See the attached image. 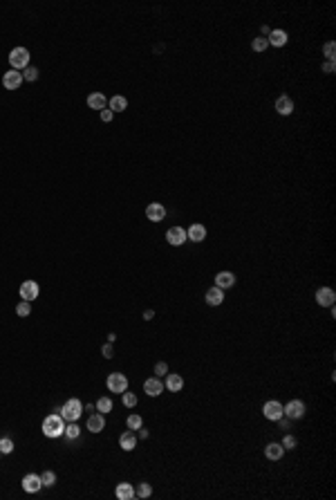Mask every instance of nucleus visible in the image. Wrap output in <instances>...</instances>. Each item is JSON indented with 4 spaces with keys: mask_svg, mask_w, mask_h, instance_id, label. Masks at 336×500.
Returning <instances> with one entry per match:
<instances>
[{
    "mask_svg": "<svg viewBox=\"0 0 336 500\" xmlns=\"http://www.w3.org/2000/svg\"><path fill=\"white\" fill-rule=\"evenodd\" d=\"M112 117H115V112H112L110 108H105V110H101V119H103L105 123H110V121H112Z\"/></svg>",
    "mask_w": 336,
    "mask_h": 500,
    "instance_id": "obj_39",
    "label": "nucleus"
},
{
    "mask_svg": "<svg viewBox=\"0 0 336 500\" xmlns=\"http://www.w3.org/2000/svg\"><path fill=\"white\" fill-rule=\"evenodd\" d=\"M152 316H155V312H152V310H146V312H144V319H146V321H150Z\"/></svg>",
    "mask_w": 336,
    "mask_h": 500,
    "instance_id": "obj_44",
    "label": "nucleus"
},
{
    "mask_svg": "<svg viewBox=\"0 0 336 500\" xmlns=\"http://www.w3.org/2000/svg\"><path fill=\"white\" fill-rule=\"evenodd\" d=\"M95 406H96V410H99V413H103V415H105V413H110V410H112V399L110 397H101V399H96Z\"/></svg>",
    "mask_w": 336,
    "mask_h": 500,
    "instance_id": "obj_27",
    "label": "nucleus"
},
{
    "mask_svg": "<svg viewBox=\"0 0 336 500\" xmlns=\"http://www.w3.org/2000/svg\"><path fill=\"white\" fill-rule=\"evenodd\" d=\"M9 65L11 70H25L27 65H29V49L27 48H14L9 52Z\"/></svg>",
    "mask_w": 336,
    "mask_h": 500,
    "instance_id": "obj_3",
    "label": "nucleus"
},
{
    "mask_svg": "<svg viewBox=\"0 0 336 500\" xmlns=\"http://www.w3.org/2000/svg\"><path fill=\"white\" fill-rule=\"evenodd\" d=\"M280 444H283L285 451H294V449L298 447V440H296L294 435H289V433H287V435L283 437V442H280Z\"/></svg>",
    "mask_w": 336,
    "mask_h": 500,
    "instance_id": "obj_33",
    "label": "nucleus"
},
{
    "mask_svg": "<svg viewBox=\"0 0 336 500\" xmlns=\"http://www.w3.org/2000/svg\"><path fill=\"white\" fill-rule=\"evenodd\" d=\"M128 108V99L126 96H121V95H115L110 99V110L112 112H123Z\"/></svg>",
    "mask_w": 336,
    "mask_h": 500,
    "instance_id": "obj_25",
    "label": "nucleus"
},
{
    "mask_svg": "<svg viewBox=\"0 0 336 500\" xmlns=\"http://www.w3.org/2000/svg\"><path fill=\"white\" fill-rule=\"evenodd\" d=\"M119 447L123 449V451H132V449L137 447V435L130 431V429L121 433V437H119Z\"/></svg>",
    "mask_w": 336,
    "mask_h": 500,
    "instance_id": "obj_24",
    "label": "nucleus"
},
{
    "mask_svg": "<svg viewBox=\"0 0 336 500\" xmlns=\"http://www.w3.org/2000/svg\"><path fill=\"white\" fill-rule=\"evenodd\" d=\"M16 314L18 316H29V314H32V305H29V301H21V303L16 305Z\"/></svg>",
    "mask_w": 336,
    "mask_h": 500,
    "instance_id": "obj_36",
    "label": "nucleus"
},
{
    "mask_svg": "<svg viewBox=\"0 0 336 500\" xmlns=\"http://www.w3.org/2000/svg\"><path fill=\"white\" fill-rule=\"evenodd\" d=\"M68 440H79L81 437V429H79V424L76 422H68L65 424V433H63Z\"/></svg>",
    "mask_w": 336,
    "mask_h": 500,
    "instance_id": "obj_26",
    "label": "nucleus"
},
{
    "mask_svg": "<svg viewBox=\"0 0 336 500\" xmlns=\"http://www.w3.org/2000/svg\"><path fill=\"white\" fill-rule=\"evenodd\" d=\"M36 79H38V70H36V68H29V65H27L25 72H23V81H29V83H34Z\"/></svg>",
    "mask_w": 336,
    "mask_h": 500,
    "instance_id": "obj_37",
    "label": "nucleus"
},
{
    "mask_svg": "<svg viewBox=\"0 0 336 500\" xmlns=\"http://www.w3.org/2000/svg\"><path fill=\"white\" fill-rule=\"evenodd\" d=\"M105 426V417L103 413H92V415L88 417V431L90 433H101Z\"/></svg>",
    "mask_w": 336,
    "mask_h": 500,
    "instance_id": "obj_20",
    "label": "nucleus"
},
{
    "mask_svg": "<svg viewBox=\"0 0 336 500\" xmlns=\"http://www.w3.org/2000/svg\"><path fill=\"white\" fill-rule=\"evenodd\" d=\"M264 455H267V460H280L285 455V449H283V444L280 442H269L267 447H264Z\"/></svg>",
    "mask_w": 336,
    "mask_h": 500,
    "instance_id": "obj_18",
    "label": "nucleus"
},
{
    "mask_svg": "<svg viewBox=\"0 0 336 500\" xmlns=\"http://www.w3.org/2000/svg\"><path fill=\"white\" fill-rule=\"evenodd\" d=\"M155 375H157V377H166L168 375V363L166 361L155 363Z\"/></svg>",
    "mask_w": 336,
    "mask_h": 500,
    "instance_id": "obj_38",
    "label": "nucleus"
},
{
    "mask_svg": "<svg viewBox=\"0 0 336 500\" xmlns=\"http://www.w3.org/2000/svg\"><path fill=\"white\" fill-rule=\"evenodd\" d=\"M334 70H336L334 61H325V63H323V72H325V74H334Z\"/></svg>",
    "mask_w": 336,
    "mask_h": 500,
    "instance_id": "obj_40",
    "label": "nucleus"
},
{
    "mask_svg": "<svg viewBox=\"0 0 336 500\" xmlns=\"http://www.w3.org/2000/svg\"><path fill=\"white\" fill-rule=\"evenodd\" d=\"M263 415L267 417L269 422H278L280 417L285 415V413H283V404H280V402H276V399L267 402V404L263 406Z\"/></svg>",
    "mask_w": 336,
    "mask_h": 500,
    "instance_id": "obj_7",
    "label": "nucleus"
},
{
    "mask_svg": "<svg viewBox=\"0 0 336 500\" xmlns=\"http://www.w3.org/2000/svg\"><path fill=\"white\" fill-rule=\"evenodd\" d=\"M0 455H2V453H0Z\"/></svg>",
    "mask_w": 336,
    "mask_h": 500,
    "instance_id": "obj_46",
    "label": "nucleus"
},
{
    "mask_svg": "<svg viewBox=\"0 0 336 500\" xmlns=\"http://www.w3.org/2000/svg\"><path fill=\"white\" fill-rule=\"evenodd\" d=\"M41 482H43V487H54V484H56V474H54V471H43Z\"/></svg>",
    "mask_w": 336,
    "mask_h": 500,
    "instance_id": "obj_31",
    "label": "nucleus"
},
{
    "mask_svg": "<svg viewBox=\"0 0 336 500\" xmlns=\"http://www.w3.org/2000/svg\"><path fill=\"white\" fill-rule=\"evenodd\" d=\"M126 424H128V429H130V431H139V429L144 426V420L139 415H130Z\"/></svg>",
    "mask_w": 336,
    "mask_h": 500,
    "instance_id": "obj_35",
    "label": "nucleus"
},
{
    "mask_svg": "<svg viewBox=\"0 0 336 500\" xmlns=\"http://www.w3.org/2000/svg\"><path fill=\"white\" fill-rule=\"evenodd\" d=\"M23 489H25L27 494H36V491H41V489H43L41 476H36V474H27L25 478H23Z\"/></svg>",
    "mask_w": 336,
    "mask_h": 500,
    "instance_id": "obj_13",
    "label": "nucleus"
},
{
    "mask_svg": "<svg viewBox=\"0 0 336 500\" xmlns=\"http://www.w3.org/2000/svg\"><path fill=\"white\" fill-rule=\"evenodd\" d=\"M204 301H206V305H211V308H217V305H222L224 303V289H220V287H209V292H206V296H204Z\"/></svg>",
    "mask_w": 336,
    "mask_h": 500,
    "instance_id": "obj_15",
    "label": "nucleus"
},
{
    "mask_svg": "<svg viewBox=\"0 0 336 500\" xmlns=\"http://www.w3.org/2000/svg\"><path fill=\"white\" fill-rule=\"evenodd\" d=\"M88 106L92 108V110H105L108 108V99H105L101 92H92V95L88 96Z\"/></svg>",
    "mask_w": 336,
    "mask_h": 500,
    "instance_id": "obj_22",
    "label": "nucleus"
},
{
    "mask_svg": "<svg viewBox=\"0 0 336 500\" xmlns=\"http://www.w3.org/2000/svg\"><path fill=\"white\" fill-rule=\"evenodd\" d=\"M287 41H289V36H287V32H285V29H271V32H269V36H267V43L271 45V48H285V45H287Z\"/></svg>",
    "mask_w": 336,
    "mask_h": 500,
    "instance_id": "obj_16",
    "label": "nucleus"
},
{
    "mask_svg": "<svg viewBox=\"0 0 336 500\" xmlns=\"http://www.w3.org/2000/svg\"><path fill=\"white\" fill-rule=\"evenodd\" d=\"M115 496L119 500H132L135 498V487H132L130 482H119L115 489Z\"/></svg>",
    "mask_w": 336,
    "mask_h": 500,
    "instance_id": "obj_21",
    "label": "nucleus"
},
{
    "mask_svg": "<svg viewBox=\"0 0 336 500\" xmlns=\"http://www.w3.org/2000/svg\"><path fill=\"white\" fill-rule=\"evenodd\" d=\"M101 352H103L105 359H112V343H105V346L101 348Z\"/></svg>",
    "mask_w": 336,
    "mask_h": 500,
    "instance_id": "obj_42",
    "label": "nucleus"
},
{
    "mask_svg": "<svg viewBox=\"0 0 336 500\" xmlns=\"http://www.w3.org/2000/svg\"><path fill=\"white\" fill-rule=\"evenodd\" d=\"M144 390H146L148 397H159V395L164 393V383L159 377H150L144 381Z\"/></svg>",
    "mask_w": 336,
    "mask_h": 500,
    "instance_id": "obj_11",
    "label": "nucleus"
},
{
    "mask_svg": "<svg viewBox=\"0 0 336 500\" xmlns=\"http://www.w3.org/2000/svg\"><path fill=\"white\" fill-rule=\"evenodd\" d=\"M58 415L63 417L65 422H79L81 415H83V402H81V399H76V397L68 399V402L61 406Z\"/></svg>",
    "mask_w": 336,
    "mask_h": 500,
    "instance_id": "obj_2",
    "label": "nucleus"
},
{
    "mask_svg": "<svg viewBox=\"0 0 336 500\" xmlns=\"http://www.w3.org/2000/svg\"><path fill=\"white\" fill-rule=\"evenodd\" d=\"M316 303L323 308H332L336 303V292L332 287H318L316 289Z\"/></svg>",
    "mask_w": 336,
    "mask_h": 500,
    "instance_id": "obj_9",
    "label": "nucleus"
},
{
    "mask_svg": "<svg viewBox=\"0 0 336 500\" xmlns=\"http://www.w3.org/2000/svg\"><path fill=\"white\" fill-rule=\"evenodd\" d=\"M233 285H236V274L233 271H217L216 274V287L231 289Z\"/></svg>",
    "mask_w": 336,
    "mask_h": 500,
    "instance_id": "obj_12",
    "label": "nucleus"
},
{
    "mask_svg": "<svg viewBox=\"0 0 336 500\" xmlns=\"http://www.w3.org/2000/svg\"><path fill=\"white\" fill-rule=\"evenodd\" d=\"M276 112L283 115V117H289V115L294 112V101H291L287 95L278 96V99H276Z\"/></svg>",
    "mask_w": 336,
    "mask_h": 500,
    "instance_id": "obj_17",
    "label": "nucleus"
},
{
    "mask_svg": "<svg viewBox=\"0 0 336 500\" xmlns=\"http://www.w3.org/2000/svg\"><path fill=\"white\" fill-rule=\"evenodd\" d=\"M2 85H5L7 90H18L23 85V72H18V70L5 72V74H2Z\"/></svg>",
    "mask_w": 336,
    "mask_h": 500,
    "instance_id": "obj_10",
    "label": "nucleus"
},
{
    "mask_svg": "<svg viewBox=\"0 0 336 500\" xmlns=\"http://www.w3.org/2000/svg\"><path fill=\"white\" fill-rule=\"evenodd\" d=\"M278 426H280V429H283V431H289V426H291V420L283 415V417H280V420H278Z\"/></svg>",
    "mask_w": 336,
    "mask_h": 500,
    "instance_id": "obj_41",
    "label": "nucleus"
},
{
    "mask_svg": "<svg viewBox=\"0 0 336 500\" xmlns=\"http://www.w3.org/2000/svg\"><path fill=\"white\" fill-rule=\"evenodd\" d=\"M65 433V420L58 413H52L43 420V435L45 437H61Z\"/></svg>",
    "mask_w": 336,
    "mask_h": 500,
    "instance_id": "obj_1",
    "label": "nucleus"
},
{
    "mask_svg": "<svg viewBox=\"0 0 336 500\" xmlns=\"http://www.w3.org/2000/svg\"><path fill=\"white\" fill-rule=\"evenodd\" d=\"M189 240V236H186V229H182V227H170V229L166 231V242L173 247H182Z\"/></svg>",
    "mask_w": 336,
    "mask_h": 500,
    "instance_id": "obj_6",
    "label": "nucleus"
},
{
    "mask_svg": "<svg viewBox=\"0 0 336 500\" xmlns=\"http://www.w3.org/2000/svg\"><path fill=\"white\" fill-rule=\"evenodd\" d=\"M95 408H96L95 404H83V413H92Z\"/></svg>",
    "mask_w": 336,
    "mask_h": 500,
    "instance_id": "obj_43",
    "label": "nucleus"
},
{
    "mask_svg": "<svg viewBox=\"0 0 336 500\" xmlns=\"http://www.w3.org/2000/svg\"><path fill=\"white\" fill-rule=\"evenodd\" d=\"M38 294H41V287H38V283L36 281H25L21 285V298L23 301H36L38 298Z\"/></svg>",
    "mask_w": 336,
    "mask_h": 500,
    "instance_id": "obj_8",
    "label": "nucleus"
},
{
    "mask_svg": "<svg viewBox=\"0 0 336 500\" xmlns=\"http://www.w3.org/2000/svg\"><path fill=\"white\" fill-rule=\"evenodd\" d=\"M105 386H108L110 393L121 395V393H126L128 390V377L123 373H112V375H108V379H105Z\"/></svg>",
    "mask_w": 336,
    "mask_h": 500,
    "instance_id": "obj_4",
    "label": "nucleus"
},
{
    "mask_svg": "<svg viewBox=\"0 0 336 500\" xmlns=\"http://www.w3.org/2000/svg\"><path fill=\"white\" fill-rule=\"evenodd\" d=\"M186 236H189V240H193V242H202V240H206V227L195 222L186 229Z\"/></svg>",
    "mask_w": 336,
    "mask_h": 500,
    "instance_id": "obj_19",
    "label": "nucleus"
},
{
    "mask_svg": "<svg viewBox=\"0 0 336 500\" xmlns=\"http://www.w3.org/2000/svg\"><path fill=\"white\" fill-rule=\"evenodd\" d=\"M251 48H253V52H264V49L269 48L267 36H256V38H253V43H251Z\"/></svg>",
    "mask_w": 336,
    "mask_h": 500,
    "instance_id": "obj_28",
    "label": "nucleus"
},
{
    "mask_svg": "<svg viewBox=\"0 0 336 500\" xmlns=\"http://www.w3.org/2000/svg\"><path fill=\"white\" fill-rule=\"evenodd\" d=\"M146 218L150 220V222H162V220L166 218V209H164L159 202L148 204L146 207Z\"/></svg>",
    "mask_w": 336,
    "mask_h": 500,
    "instance_id": "obj_14",
    "label": "nucleus"
},
{
    "mask_svg": "<svg viewBox=\"0 0 336 500\" xmlns=\"http://www.w3.org/2000/svg\"><path fill=\"white\" fill-rule=\"evenodd\" d=\"M121 402H123V406H128V408H135L137 406V395L135 393H121Z\"/></svg>",
    "mask_w": 336,
    "mask_h": 500,
    "instance_id": "obj_34",
    "label": "nucleus"
},
{
    "mask_svg": "<svg viewBox=\"0 0 336 500\" xmlns=\"http://www.w3.org/2000/svg\"><path fill=\"white\" fill-rule=\"evenodd\" d=\"M323 54H325L327 61H334V56H336V43L334 41H327L325 45H323Z\"/></svg>",
    "mask_w": 336,
    "mask_h": 500,
    "instance_id": "obj_32",
    "label": "nucleus"
},
{
    "mask_svg": "<svg viewBox=\"0 0 336 500\" xmlns=\"http://www.w3.org/2000/svg\"><path fill=\"white\" fill-rule=\"evenodd\" d=\"M14 451V440L11 437H0V453L2 455H9Z\"/></svg>",
    "mask_w": 336,
    "mask_h": 500,
    "instance_id": "obj_29",
    "label": "nucleus"
},
{
    "mask_svg": "<svg viewBox=\"0 0 336 500\" xmlns=\"http://www.w3.org/2000/svg\"><path fill=\"white\" fill-rule=\"evenodd\" d=\"M139 437H144V440H146V437H148V431H146V429H144V426H142V429H139Z\"/></svg>",
    "mask_w": 336,
    "mask_h": 500,
    "instance_id": "obj_45",
    "label": "nucleus"
},
{
    "mask_svg": "<svg viewBox=\"0 0 336 500\" xmlns=\"http://www.w3.org/2000/svg\"><path fill=\"white\" fill-rule=\"evenodd\" d=\"M150 494H152V487L148 482H142L139 487L135 489V496L137 498H150Z\"/></svg>",
    "mask_w": 336,
    "mask_h": 500,
    "instance_id": "obj_30",
    "label": "nucleus"
},
{
    "mask_svg": "<svg viewBox=\"0 0 336 500\" xmlns=\"http://www.w3.org/2000/svg\"><path fill=\"white\" fill-rule=\"evenodd\" d=\"M164 388L170 390V393H179V390L184 388V377H179V375H166Z\"/></svg>",
    "mask_w": 336,
    "mask_h": 500,
    "instance_id": "obj_23",
    "label": "nucleus"
},
{
    "mask_svg": "<svg viewBox=\"0 0 336 500\" xmlns=\"http://www.w3.org/2000/svg\"><path fill=\"white\" fill-rule=\"evenodd\" d=\"M283 413L289 420H300V417H305V413H307V406H305V402H300V399H291V402H287V406H283Z\"/></svg>",
    "mask_w": 336,
    "mask_h": 500,
    "instance_id": "obj_5",
    "label": "nucleus"
}]
</instances>
